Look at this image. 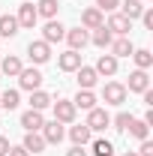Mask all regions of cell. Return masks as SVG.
I'll use <instances>...</instances> for the list:
<instances>
[{
    "label": "cell",
    "instance_id": "1",
    "mask_svg": "<svg viewBox=\"0 0 153 156\" xmlns=\"http://www.w3.org/2000/svg\"><path fill=\"white\" fill-rule=\"evenodd\" d=\"M108 126H111V114H108L105 108L96 105V108L87 111V129H90V132H105Z\"/></svg>",
    "mask_w": 153,
    "mask_h": 156
},
{
    "label": "cell",
    "instance_id": "2",
    "mask_svg": "<svg viewBox=\"0 0 153 156\" xmlns=\"http://www.w3.org/2000/svg\"><path fill=\"white\" fill-rule=\"evenodd\" d=\"M102 99H105V105H123L126 102V87L120 81H108L102 87Z\"/></svg>",
    "mask_w": 153,
    "mask_h": 156
},
{
    "label": "cell",
    "instance_id": "3",
    "mask_svg": "<svg viewBox=\"0 0 153 156\" xmlns=\"http://www.w3.org/2000/svg\"><path fill=\"white\" fill-rule=\"evenodd\" d=\"M54 105V120L57 123H75V105H72V99H57V102H51Z\"/></svg>",
    "mask_w": 153,
    "mask_h": 156
},
{
    "label": "cell",
    "instance_id": "4",
    "mask_svg": "<svg viewBox=\"0 0 153 156\" xmlns=\"http://www.w3.org/2000/svg\"><path fill=\"white\" fill-rule=\"evenodd\" d=\"M39 135L45 138V144H60L63 135H66V129H63V123H57V120H48V123H42Z\"/></svg>",
    "mask_w": 153,
    "mask_h": 156
},
{
    "label": "cell",
    "instance_id": "5",
    "mask_svg": "<svg viewBox=\"0 0 153 156\" xmlns=\"http://www.w3.org/2000/svg\"><path fill=\"white\" fill-rule=\"evenodd\" d=\"M105 27L111 30V36H129V30H132V21L126 18V15H120V12H111V18L105 21Z\"/></svg>",
    "mask_w": 153,
    "mask_h": 156
},
{
    "label": "cell",
    "instance_id": "6",
    "mask_svg": "<svg viewBox=\"0 0 153 156\" xmlns=\"http://www.w3.org/2000/svg\"><path fill=\"white\" fill-rule=\"evenodd\" d=\"M15 21H18V27H24V30H33V27H36V21H39L36 6H33V3H21Z\"/></svg>",
    "mask_w": 153,
    "mask_h": 156
},
{
    "label": "cell",
    "instance_id": "7",
    "mask_svg": "<svg viewBox=\"0 0 153 156\" xmlns=\"http://www.w3.org/2000/svg\"><path fill=\"white\" fill-rule=\"evenodd\" d=\"M18 84L24 87V90H30V93H33V90H39V87H42V72H39L36 66L21 69V72H18Z\"/></svg>",
    "mask_w": 153,
    "mask_h": 156
},
{
    "label": "cell",
    "instance_id": "8",
    "mask_svg": "<svg viewBox=\"0 0 153 156\" xmlns=\"http://www.w3.org/2000/svg\"><path fill=\"white\" fill-rule=\"evenodd\" d=\"M123 87H126V93H144V90L150 87L147 69H135V72H129V84H123Z\"/></svg>",
    "mask_w": 153,
    "mask_h": 156
},
{
    "label": "cell",
    "instance_id": "9",
    "mask_svg": "<svg viewBox=\"0 0 153 156\" xmlns=\"http://www.w3.org/2000/svg\"><path fill=\"white\" fill-rule=\"evenodd\" d=\"M66 36V27L60 24L57 18L45 21V27H42V42H48V45H54V42H60V39Z\"/></svg>",
    "mask_w": 153,
    "mask_h": 156
},
{
    "label": "cell",
    "instance_id": "10",
    "mask_svg": "<svg viewBox=\"0 0 153 156\" xmlns=\"http://www.w3.org/2000/svg\"><path fill=\"white\" fill-rule=\"evenodd\" d=\"M27 54H30V60H33V63H48V60H51V45H48V42H42V39H36V42H30V45H27Z\"/></svg>",
    "mask_w": 153,
    "mask_h": 156
},
{
    "label": "cell",
    "instance_id": "11",
    "mask_svg": "<svg viewBox=\"0 0 153 156\" xmlns=\"http://www.w3.org/2000/svg\"><path fill=\"white\" fill-rule=\"evenodd\" d=\"M75 75H78V90H93L96 81H99L96 69H93V66H84V63L75 69Z\"/></svg>",
    "mask_w": 153,
    "mask_h": 156
},
{
    "label": "cell",
    "instance_id": "12",
    "mask_svg": "<svg viewBox=\"0 0 153 156\" xmlns=\"http://www.w3.org/2000/svg\"><path fill=\"white\" fill-rule=\"evenodd\" d=\"M66 42H69V48L72 51H84V45L90 42V33L84 30V27H72V30H66Z\"/></svg>",
    "mask_w": 153,
    "mask_h": 156
},
{
    "label": "cell",
    "instance_id": "13",
    "mask_svg": "<svg viewBox=\"0 0 153 156\" xmlns=\"http://www.w3.org/2000/svg\"><path fill=\"white\" fill-rule=\"evenodd\" d=\"M102 24H105V12H99L96 6H90V9L81 12V27H84V30H96V27H102Z\"/></svg>",
    "mask_w": 153,
    "mask_h": 156
},
{
    "label": "cell",
    "instance_id": "14",
    "mask_svg": "<svg viewBox=\"0 0 153 156\" xmlns=\"http://www.w3.org/2000/svg\"><path fill=\"white\" fill-rule=\"evenodd\" d=\"M111 54L114 57H132V51H135V45H132V39L129 36H117V39H111Z\"/></svg>",
    "mask_w": 153,
    "mask_h": 156
},
{
    "label": "cell",
    "instance_id": "15",
    "mask_svg": "<svg viewBox=\"0 0 153 156\" xmlns=\"http://www.w3.org/2000/svg\"><path fill=\"white\" fill-rule=\"evenodd\" d=\"M42 123H45V117H42V111H24L21 114V126H24V132H39L42 129Z\"/></svg>",
    "mask_w": 153,
    "mask_h": 156
},
{
    "label": "cell",
    "instance_id": "16",
    "mask_svg": "<svg viewBox=\"0 0 153 156\" xmlns=\"http://www.w3.org/2000/svg\"><path fill=\"white\" fill-rule=\"evenodd\" d=\"M57 66L63 69V72H75L78 66H81V51H72V48L63 51V54L57 57Z\"/></svg>",
    "mask_w": 153,
    "mask_h": 156
},
{
    "label": "cell",
    "instance_id": "17",
    "mask_svg": "<svg viewBox=\"0 0 153 156\" xmlns=\"http://www.w3.org/2000/svg\"><path fill=\"white\" fill-rule=\"evenodd\" d=\"M21 147H24L27 153L33 156V153H42L48 144H45V138L39 135V132H24V144H21Z\"/></svg>",
    "mask_w": 153,
    "mask_h": 156
},
{
    "label": "cell",
    "instance_id": "18",
    "mask_svg": "<svg viewBox=\"0 0 153 156\" xmlns=\"http://www.w3.org/2000/svg\"><path fill=\"white\" fill-rule=\"evenodd\" d=\"M93 69H96V75H117V57L114 54H102Z\"/></svg>",
    "mask_w": 153,
    "mask_h": 156
},
{
    "label": "cell",
    "instance_id": "19",
    "mask_svg": "<svg viewBox=\"0 0 153 156\" xmlns=\"http://www.w3.org/2000/svg\"><path fill=\"white\" fill-rule=\"evenodd\" d=\"M69 138H72V144H78V147H84L90 138H93V132L87 129V123H78V126H69Z\"/></svg>",
    "mask_w": 153,
    "mask_h": 156
},
{
    "label": "cell",
    "instance_id": "20",
    "mask_svg": "<svg viewBox=\"0 0 153 156\" xmlns=\"http://www.w3.org/2000/svg\"><path fill=\"white\" fill-rule=\"evenodd\" d=\"M72 105L81 108V111H90V108H96V93L93 90H78L75 99H72Z\"/></svg>",
    "mask_w": 153,
    "mask_h": 156
},
{
    "label": "cell",
    "instance_id": "21",
    "mask_svg": "<svg viewBox=\"0 0 153 156\" xmlns=\"http://www.w3.org/2000/svg\"><path fill=\"white\" fill-rule=\"evenodd\" d=\"M33 6H36V15L39 18H57V9H60V3L57 0H39V3H33Z\"/></svg>",
    "mask_w": 153,
    "mask_h": 156
},
{
    "label": "cell",
    "instance_id": "22",
    "mask_svg": "<svg viewBox=\"0 0 153 156\" xmlns=\"http://www.w3.org/2000/svg\"><path fill=\"white\" fill-rule=\"evenodd\" d=\"M141 12H144V3H141V0H123V3H120V15H126L129 21L141 18Z\"/></svg>",
    "mask_w": 153,
    "mask_h": 156
},
{
    "label": "cell",
    "instance_id": "23",
    "mask_svg": "<svg viewBox=\"0 0 153 156\" xmlns=\"http://www.w3.org/2000/svg\"><path fill=\"white\" fill-rule=\"evenodd\" d=\"M111 30H108V27H105V24H102V27H96L93 33H90V42H93L96 48H108V45H111Z\"/></svg>",
    "mask_w": 153,
    "mask_h": 156
},
{
    "label": "cell",
    "instance_id": "24",
    "mask_svg": "<svg viewBox=\"0 0 153 156\" xmlns=\"http://www.w3.org/2000/svg\"><path fill=\"white\" fill-rule=\"evenodd\" d=\"M15 33H18V21H15V15H0V36L12 39Z\"/></svg>",
    "mask_w": 153,
    "mask_h": 156
},
{
    "label": "cell",
    "instance_id": "25",
    "mask_svg": "<svg viewBox=\"0 0 153 156\" xmlns=\"http://www.w3.org/2000/svg\"><path fill=\"white\" fill-rule=\"evenodd\" d=\"M51 102H54V99L48 96L45 90H33V93H30V108H33V111H45Z\"/></svg>",
    "mask_w": 153,
    "mask_h": 156
},
{
    "label": "cell",
    "instance_id": "26",
    "mask_svg": "<svg viewBox=\"0 0 153 156\" xmlns=\"http://www.w3.org/2000/svg\"><path fill=\"white\" fill-rule=\"evenodd\" d=\"M18 102H21V96H18V90H3V96H0V108H6V111H15L18 108Z\"/></svg>",
    "mask_w": 153,
    "mask_h": 156
},
{
    "label": "cell",
    "instance_id": "27",
    "mask_svg": "<svg viewBox=\"0 0 153 156\" xmlns=\"http://www.w3.org/2000/svg\"><path fill=\"white\" fill-rule=\"evenodd\" d=\"M0 69H3V75H18L24 66H21V60L15 57V54H6V57H3V63H0Z\"/></svg>",
    "mask_w": 153,
    "mask_h": 156
},
{
    "label": "cell",
    "instance_id": "28",
    "mask_svg": "<svg viewBox=\"0 0 153 156\" xmlns=\"http://www.w3.org/2000/svg\"><path fill=\"white\" fill-rule=\"evenodd\" d=\"M132 57H135V66L138 69H150L153 66V51L150 48H138V51H132Z\"/></svg>",
    "mask_w": 153,
    "mask_h": 156
},
{
    "label": "cell",
    "instance_id": "29",
    "mask_svg": "<svg viewBox=\"0 0 153 156\" xmlns=\"http://www.w3.org/2000/svg\"><path fill=\"white\" fill-rule=\"evenodd\" d=\"M126 132H129V135H132V138H138V141H144V138L150 135V126H147L144 120H132Z\"/></svg>",
    "mask_w": 153,
    "mask_h": 156
},
{
    "label": "cell",
    "instance_id": "30",
    "mask_svg": "<svg viewBox=\"0 0 153 156\" xmlns=\"http://www.w3.org/2000/svg\"><path fill=\"white\" fill-rule=\"evenodd\" d=\"M114 153V144L105 141V138H96L93 141V156H111Z\"/></svg>",
    "mask_w": 153,
    "mask_h": 156
},
{
    "label": "cell",
    "instance_id": "31",
    "mask_svg": "<svg viewBox=\"0 0 153 156\" xmlns=\"http://www.w3.org/2000/svg\"><path fill=\"white\" fill-rule=\"evenodd\" d=\"M132 120H135V117L129 114V111H120V114H117V117H111V123H114V129H120V132H126Z\"/></svg>",
    "mask_w": 153,
    "mask_h": 156
},
{
    "label": "cell",
    "instance_id": "32",
    "mask_svg": "<svg viewBox=\"0 0 153 156\" xmlns=\"http://www.w3.org/2000/svg\"><path fill=\"white\" fill-rule=\"evenodd\" d=\"M117 6H120V0H96V9L99 12H114Z\"/></svg>",
    "mask_w": 153,
    "mask_h": 156
},
{
    "label": "cell",
    "instance_id": "33",
    "mask_svg": "<svg viewBox=\"0 0 153 156\" xmlns=\"http://www.w3.org/2000/svg\"><path fill=\"white\" fill-rule=\"evenodd\" d=\"M138 156H153V141H150V138H144V141H141V147H138Z\"/></svg>",
    "mask_w": 153,
    "mask_h": 156
},
{
    "label": "cell",
    "instance_id": "34",
    "mask_svg": "<svg viewBox=\"0 0 153 156\" xmlns=\"http://www.w3.org/2000/svg\"><path fill=\"white\" fill-rule=\"evenodd\" d=\"M141 21H144V27H147V30H153V9H147V6H144V12H141Z\"/></svg>",
    "mask_w": 153,
    "mask_h": 156
},
{
    "label": "cell",
    "instance_id": "35",
    "mask_svg": "<svg viewBox=\"0 0 153 156\" xmlns=\"http://www.w3.org/2000/svg\"><path fill=\"white\" fill-rule=\"evenodd\" d=\"M9 147H12V144H9V138L0 135V156H9Z\"/></svg>",
    "mask_w": 153,
    "mask_h": 156
},
{
    "label": "cell",
    "instance_id": "36",
    "mask_svg": "<svg viewBox=\"0 0 153 156\" xmlns=\"http://www.w3.org/2000/svg\"><path fill=\"white\" fill-rule=\"evenodd\" d=\"M66 156H87V150L78 147V144H72V150H66Z\"/></svg>",
    "mask_w": 153,
    "mask_h": 156
},
{
    "label": "cell",
    "instance_id": "37",
    "mask_svg": "<svg viewBox=\"0 0 153 156\" xmlns=\"http://www.w3.org/2000/svg\"><path fill=\"white\" fill-rule=\"evenodd\" d=\"M9 156H30L24 147H9Z\"/></svg>",
    "mask_w": 153,
    "mask_h": 156
},
{
    "label": "cell",
    "instance_id": "38",
    "mask_svg": "<svg viewBox=\"0 0 153 156\" xmlns=\"http://www.w3.org/2000/svg\"><path fill=\"white\" fill-rule=\"evenodd\" d=\"M123 156H138V153H135V150H126V153H123Z\"/></svg>",
    "mask_w": 153,
    "mask_h": 156
}]
</instances>
